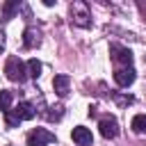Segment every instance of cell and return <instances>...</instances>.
I'll list each match as a JSON object with an SVG mask.
<instances>
[{
  "label": "cell",
  "instance_id": "cell-1",
  "mask_svg": "<svg viewBox=\"0 0 146 146\" xmlns=\"http://www.w3.org/2000/svg\"><path fill=\"white\" fill-rule=\"evenodd\" d=\"M68 16H71V23L75 27H91V9H89L87 2L75 0L68 7Z\"/></svg>",
  "mask_w": 146,
  "mask_h": 146
},
{
  "label": "cell",
  "instance_id": "cell-2",
  "mask_svg": "<svg viewBox=\"0 0 146 146\" xmlns=\"http://www.w3.org/2000/svg\"><path fill=\"white\" fill-rule=\"evenodd\" d=\"M5 73H7V78L11 82H18L21 84L27 78V66H25V62L21 57H9L7 64H5Z\"/></svg>",
  "mask_w": 146,
  "mask_h": 146
},
{
  "label": "cell",
  "instance_id": "cell-3",
  "mask_svg": "<svg viewBox=\"0 0 146 146\" xmlns=\"http://www.w3.org/2000/svg\"><path fill=\"white\" fill-rule=\"evenodd\" d=\"M110 59L116 68H128L132 66V52L121 46V43H110Z\"/></svg>",
  "mask_w": 146,
  "mask_h": 146
},
{
  "label": "cell",
  "instance_id": "cell-4",
  "mask_svg": "<svg viewBox=\"0 0 146 146\" xmlns=\"http://www.w3.org/2000/svg\"><path fill=\"white\" fill-rule=\"evenodd\" d=\"M55 135L48 132L46 128H34L30 135H27V146H48V144H55Z\"/></svg>",
  "mask_w": 146,
  "mask_h": 146
},
{
  "label": "cell",
  "instance_id": "cell-5",
  "mask_svg": "<svg viewBox=\"0 0 146 146\" xmlns=\"http://www.w3.org/2000/svg\"><path fill=\"white\" fill-rule=\"evenodd\" d=\"M98 128H100V135L105 139H114L119 135V123H116L114 116H103L100 123H98Z\"/></svg>",
  "mask_w": 146,
  "mask_h": 146
},
{
  "label": "cell",
  "instance_id": "cell-6",
  "mask_svg": "<svg viewBox=\"0 0 146 146\" xmlns=\"http://www.w3.org/2000/svg\"><path fill=\"white\" fill-rule=\"evenodd\" d=\"M135 68L132 66H128V68H114V82L119 84V87H130L132 82H135Z\"/></svg>",
  "mask_w": 146,
  "mask_h": 146
},
{
  "label": "cell",
  "instance_id": "cell-7",
  "mask_svg": "<svg viewBox=\"0 0 146 146\" xmlns=\"http://www.w3.org/2000/svg\"><path fill=\"white\" fill-rule=\"evenodd\" d=\"M39 43H41V30H36L34 25L25 27V32H23V46H25L27 50H32V48H36Z\"/></svg>",
  "mask_w": 146,
  "mask_h": 146
},
{
  "label": "cell",
  "instance_id": "cell-8",
  "mask_svg": "<svg viewBox=\"0 0 146 146\" xmlns=\"http://www.w3.org/2000/svg\"><path fill=\"white\" fill-rule=\"evenodd\" d=\"M71 137H73V141H75L78 146H91V141H94V137H91V130H89V128H84V125H78V128H73Z\"/></svg>",
  "mask_w": 146,
  "mask_h": 146
},
{
  "label": "cell",
  "instance_id": "cell-9",
  "mask_svg": "<svg viewBox=\"0 0 146 146\" xmlns=\"http://www.w3.org/2000/svg\"><path fill=\"white\" fill-rule=\"evenodd\" d=\"M68 87H71V78H68L66 73H59V75L52 78V89H55V94H57L59 98H64V96L68 94Z\"/></svg>",
  "mask_w": 146,
  "mask_h": 146
},
{
  "label": "cell",
  "instance_id": "cell-10",
  "mask_svg": "<svg viewBox=\"0 0 146 146\" xmlns=\"http://www.w3.org/2000/svg\"><path fill=\"white\" fill-rule=\"evenodd\" d=\"M14 114H16L21 121H30V119H34V116H36V110H34V105H32V103L21 100V103H18V107L14 110Z\"/></svg>",
  "mask_w": 146,
  "mask_h": 146
},
{
  "label": "cell",
  "instance_id": "cell-11",
  "mask_svg": "<svg viewBox=\"0 0 146 146\" xmlns=\"http://www.w3.org/2000/svg\"><path fill=\"white\" fill-rule=\"evenodd\" d=\"M18 9H21V2L18 0H7L2 5V21H11L18 14Z\"/></svg>",
  "mask_w": 146,
  "mask_h": 146
},
{
  "label": "cell",
  "instance_id": "cell-12",
  "mask_svg": "<svg viewBox=\"0 0 146 146\" xmlns=\"http://www.w3.org/2000/svg\"><path fill=\"white\" fill-rule=\"evenodd\" d=\"M130 128H132V132L144 135L146 132V114H135L132 121H130Z\"/></svg>",
  "mask_w": 146,
  "mask_h": 146
},
{
  "label": "cell",
  "instance_id": "cell-13",
  "mask_svg": "<svg viewBox=\"0 0 146 146\" xmlns=\"http://www.w3.org/2000/svg\"><path fill=\"white\" fill-rule=\"evenodd\" d=\"M25 66H27V75H30V78H39V75H41V62H39L36 57L27 59Z\"/></svg>",
  "mask_w": 146,
  "mask_h": 146
},
{
  "label": "cell",
  "instance_id": "cell-14",
  "mask_svg": "<svg viewBox=\"0 0 146 146\" xmlns=\"http://www.w3.org/2000/svg\"><path fill=\"white\" fill-rule=\"evenodd\" d=\"M11 103H14V94L11 91H0V110L2 112H9L11 110Z\"/></svg>",
  "mask_w": 146,
  "mask_h": 146
},
{
  "label": "cell",
  "instance_id": "cell-15",
  "mask_svg": "<svg viewBox=\"0 0 146 146\" xmlns=\"http://www.w3.org/2000/svg\"><path fill=\"white\" fill-rule=\"evenodd\" d=\"M5 123H7V128H18L21 119L14 114V110H9V112H5Z\"/></svg>",
  "mask_w": 146,
  "mask_h": 146
},
{
  "label": "cell",
  "instance_id": "cell-16",
  "mask_svg": "<svg viewBox=\"0 0 146 146\" xmlns=\"http://www.w3.org/2000/svg\"><path fill=\"white\" fill-rule=\"evenodd\" d=\"M50 110H52V112H48V114H46L50 121H59V119L64 116V107H62V105H55V107H50Z\"/></svg>",
  "mask_w": 146,
  "mask_h": 146
},
{
  "label": "cell",
  "instance_id": "cell-17",
  "mask_svg": "<svg viewBox=\"0 0 146 146\" xmlns=\"http://www.w3.org/2000/svg\"><path fill=\"white\" fill-rule=\"evenodd\" d=\"M2 50H5V32L0 30V52H2Z\"/></svg>",
  "mask_w": 146,
  "mask_h": 146
}]
</instances>
